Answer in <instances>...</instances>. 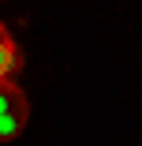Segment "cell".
<instances>
[{"mask_svg":"<svg viewBox=\"0 0 142 146\" xmlns=\"http://www.w3.org/2000/svg\"><path fill=\"white\" fill-rule=\"evenodd\" d=\"M4 38H8V30H4V26H0V41H4Z\"/></svg>","mask_w":142,"mask_h":146,"instance_id":"3957f363","label":"cell"},{"mask_svg":"<svg viewBox=\"0 0 142 146\" xmlns=\"http://www.w3.org/2000/svg\"><path fill=\"white\" fill-rule=\"evenodd\" d=\"M19 64H22V56H19V45L11 41V34L0 41V79H11L15 71H19Z\"/></svg>","mask_w":142,"mask_h":146,"instance_id":"7a4b0ae2","label":"cell"},{"mask_svg":"<svg viewBox=\"0 0 142 146\" xmlns=\"http://www.w3.org/2000/svg\"><path fill=\"white\" fill-rule=\"evenodd\" d=\"M26 120H30V105H26L22 86L15 79H0V142L19 139Z\"/></svg>","mask_w":142,"mask_h":146,"instance_id":"6da1fadb","label":"cell"}]
</instances>
